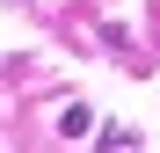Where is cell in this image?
<instances>
[{
	"label": "cell",
	"mask_w": 160,
	"mask_h": 153,
	"mask_svg": "<svg viewBox=\"0 0 160 153\" xmlns=\"http://www.w3.org/2000/svg\"><path fill=\"white\" fill-rule=\"evenodd\" d=\"M88 124H95V117H88V102H66V110H58V131H66V139H80Z\"/></svg>",
	"instance_id": "6da1fadb"
}]
</instances>
